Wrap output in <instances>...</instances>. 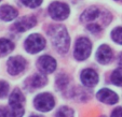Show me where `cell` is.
<instances>
[{
    "label": "cell",
    "instance_id": "6da1fadb",
    "mask_svg": "<svg viewBox=\"0 0 122 117\" xmlns=\"http://www.w3.org/2000/svg\"><path fill=\"white\" fill-rule=\"evenodd\" d=\"M49 36L51 37L52 44L55 50L61 54H65L69 48L70 39L64 26H53L49 30Z\"/></svg>",
    "mask_w": 122,
    "mask_h": 117
},
{
    "label": "cell",
    "instance_id": "7a4b0ae2",
    "mask_svg": "<svg viewBox=\"0 0 122 117\" xmlns=\"http://www.w3.org/2000/svg\"><path fill=\"white\" fill-rule=\"evenodd\" d=\"M92 51V43L88 38H79L75 45V57L77 60H85Z\"/></svg>",
    "mask_w": 122,
    "mask_h": 117
},
{
    "label": "cell",
    "instance_id": "3957f363",
    "mask_svg": "<svg viewBox=\"0 0 122 117\" xmlns=\"http://www.w3.org/2000/svg\"><path fill=\"white\" fill-rule=\"evenodd\" d=\"M34 105L40 112H49L55 105V100L53 96L49 92H43V94H38L34 99Z\"/></svg>",
    "mask_w": 122,
    "mask_h": 117
},
{
    "label": "cell",
    "instance_id": "277c9868",
    "mask_svg": "<svg viewBox=\"0 0 122 117\" xmlns=\"http://www.w3.org/2000/svg\"><path fill=\"white\" fill-rule=\"evenodd\" d=\"M46 47V40L38 33L30 35L25 41V50L30 54L39 53Z\"/></svg>",
    "mask_w": 122,
    "mask_h": 117
},
{
    "label": "cell",
    "instance_id": "5b68a950",
    "mask_svg": "<svg viewBox=\"0 0 122 117\" xmlns=\"http://www.w3.org/2000/svg\"><path fill=\"white\" fill-rule=\"evenodd\" d=\"M69 7L63 2H52L49 7V13L55 21H64L69 16Z\"/></svg>",
    "mask_w": 122,
    "mask_h": 117
},
{
    "label": "cell",
    "instance_id": "8992f818",
    "mask_svg": "<svg viewBox=\"0 0 122 117\" xmlns=\"http://www.w3.org/2000/svg\"><path fill=\"white\" fill-rule=\"evenodd\" d=\"M25 67H26V60L21 56H14V57L9 58V60H8L7 68H8V72L11 75L20 74L21 72L24 71Z\"/></svg>",
    "mask_w": 122,
    "mask_h": 117
},
{
    "label": "cell",
    "instance_id": "52a82bcc",
    "mask_svg": "<svg viewBox=\"0 0 122 117\" xmlns=\"http://www.w3.org/2000/svg\"><path fill=\"white\" fill-rule=\"evenodd\" d=\"M38 67L43 73H52L56 69V61L51 56L44 55L38 59Z\"/></svg>",
    "mask_w": 122,
    "mask_h": 117
},
{
    "label": "cell",
    "instance_id": "ba28073f",
    "mask_svg": "<svg viewBox=\"0 0 122 117\" xmlns=\"http://www.w3.org/2000/svg\"><path fill=\"white\" fill-rule=\"evenodd\" d=\"M96 98L99 101L104 102L106 104H115L118 102L119 97L116 92H113L112 90L108 89V88H103L96 94Z\"/></svg>",
    "mask_w": 122,
    "mask_h": 117
},
{
    "label": "cell",
    "instance_id": "9c48e42d",
    "mask_svg": "<svg viewBox=\"0 0 122 117\" xmlns=\"http://www.w3.org/2000/svg\"><path fill=\"white\" fill-rule=\"evenodd\" d=\"M36 24H37V21H36V18H35L34 16H24V17H22L20 21H17L14 24L13 29L15 31L23 32V31L30 29V28H32Z\"/></svg>",
    "mask_w": 122,
    "mask_h": 117
},
{
    "label": "cell",
    "instance_id": "30bf717a",
    "mask_svg": "<svg viewBox=\"0 0 122 117\" xmlns=\"http://www.w3.org/2000/svg\"><path fill=\"white\" fill-rule=\"evenodd\" d=\"M81 81L86 87H94L98 83V74L92 69H85L81 73Z\"/></svg>",
    "mask_w": 122,
    "mask_h": 117
},
{
    "label": "cell",
    "instance_id": "8fae6325",
    "mask_svg": "<svg viewBox=\"0 0 122 117\" xmlns=\"http://www.w3.org/2000/svg\"><path fill=\"white\" fill-rule=\"evenodd\" d=\"M112 59V50L108 45H101L96 52V60L102 64H107Z\"/></svg>",
    "mask_w": 122,
    "mask_h": 117
},
{
    "label": "cell",
    "instance_id": "7c38bea8",
    "mask_svg": "<svg viewBox=\"0 0 122 117\" xmlns=\"http://www.w3.org/2000/svg\"><path fill=\"white\" fill-rule=\"evenodd\" d=\"M17 17V10L11 5H2L0 8V18L5 22L13 21Z\"/></svg>",
    "mask_w": 122,
    "mask_h": 117
},
{
    "label": "cell",
    "instance_id": "4fadbf2b",
    "mask_svg": "<svg viewBox=\"0 0 122 117\" xmlns=\"http://www.w3.org/2000/svg\"><path fill=\"white\" fill-rule=\"evenodd\" d=\"M5 112V117H22L24 115L23 104H9Z\"/></svg>",
    "mask_w": 122,
    "mask_h": 117
},
{
    "label": "cell",
    "instance_id": "5bb4252c",
    "mask_svg": "<svg viewBox=\"0 0 122 117\" xmlns=\"http://www.w3.org/2000/svg\"><path fill=\"white\" fill-rule=\"evenodd\" d=\"M99 15V10L95 7H91L86 9L81 15V21L82 22H91L97 18Z\"/></svg>",
    "mask_w": 122,
    "mask_h": 117
},
{
    "label": "cell",
    "instance_id": "9a60e30c",
    "mask_svg": "<svg viewBox=\"0 0 122 117\" xmlns=\"http://www.w3.org/2000/svg\"><path fill=\"white\" fill-rule=\"evenodd\" d=\"M14 48V44L8 39H0V57L10 54Z\"/></svg>",
    "mask_w": 122,
    "mask_h": 117
},
{
    "label": "cell",
    "instance_id": "2e32d148",
    "mask_svg": "<svg viewBox=\"0 0 122 117\" xmlns=\"http://www.w3.org/2000/svg\"><path fill=\"white\" fill-rule=\"evenodd\" d=\"M32 88H40L46 84V77L43 74H35L29 80Z\"/></svg>",
    "mask_w": 122,
    "mask_h": 117
},
{
    "label": "cell",
    "instance_id": "e0dca14e",
    "mask_svg": "<svg viewBox=\"0 0 122 117\" xmlns=\"http://www.w3.org/2000/svg\"><path fill=\"white\" fill-rule=\"evenodd\" d=\"M24 102H25V98L21 90L19 89L14 90L9 98V104H23Z\"/></svg>",
    "mask_w": 122,
    "mask_h": 117
},
{
    "label": "cell",
    "instance_id": "ac0fdd59",
    "mask_svg": "<svg viewBox=\"0 0 122 117\" xmlns=\"http://www.w3.org/2000/svg\"><path fill=\"white\" fill-rule=\"evenodd\" d=\"M111 82L117 86H122V68L115 70L111 74Z\"/></svg>",
    "mask_w": 122,
    "mask_h": 117
},
{
    "label": "cell",
    "instance_id": "d6986e66",
    "mask_svg": "<svg viewBox=\"0 0 122 117\" xmlns=\"http://www.w3.org/2000/svg\"><path fill=\"white\" fill-rule=\"evenodd\" d=\"M56 117H74V111L68 106H63L57 111Z\"/></svg>",
    "mask_w": 122,
    "mask_h": 117
},
{
    "label": "cell",
    "instance_id": "ffe728a7",
    "mask_svg": "<svg viewBox=\"0 0 122 117\" xmlns=\"http://www.w3.org/2000/svg\"><path fill=\"white\" fill-rule=\"evenodd\" d=\"M111 38L118 44H122V27H117L111 32Z\"/></svg>",
    "mask_w": 122,
    "mask_h": 117
},
{
    "label": "cell",
    "instance_id": "44dd1931",
    "mask_svg": "<svg viewBox=\"0 0 122 117\" xmlns=\"http://www.w3.org/2000/svg\"><path fill=\"white\" fill-rule=\"evenodd\" d=\"M9 92V84L5 81H0V99L7 97Z\"/></svg>",
    "mask_w": 122,
    "mask_h": 117
},
{
    "label": "cell",
    "instance_id": "7402d4cb",
    "mask_svg": "<svg viewBox=\"0 0 122 117\" xmlns=\"http://www.w3.org/2000/svg\"><path fill=\"white\" fill-rule=\"evenodd\" d=\"M22 2L28 8H37L42 3V0H22Z\"/></svg>",
    "mask_w": 122,
    "mask_h": 117
},
{
    "label": "cell",
    "instance_id": "603a6c76",
    "mask_svg": "<svg viewBox=\"0 0 122 117\" xmlns=\"http://www.w3.org/2000/svg\"><path fill=\"white\" fill-rule=\"evenodd\" d=\"M67 80H68V78H67L65 75H58L57 80H56V84H57L58 88H64L65 86L67 85V83H68Z\"/></svg>",
    "mask_w": 122,
    "mask_h": 117
},
{
    "label": "cell",
    "instance_id": "cb8c5ba5",
    "mask_svg": "<svg viewBox=\"0 0 122 117\" xmlns=\"http://www.w3.org/2000/svg\"><path fill=\"white\" fill-rule=\"evenodd\" d=\"M88 29L90 30L91 32H93V33H97V32L101 31V27H99L97 24H91V25H89Z\"/></svg>",
    "mask_w": 122,
    "mask_h": 117
},
{
    "label": "cell",
    "instance_id": "d4e9b609",
    "mask_svg": "<svg viewBox=\"0 0 122 117\" xmlns=\"http://www.w3.org/2000/svg\"><path fill=\"white\" fill-rule=\"evenodd\" d=\"M111 117H122V108H117L112 111Z\"/></svg>",
    "mask_w": 122,
    "mask_h": 117
},
{
    "label": "cell",
    "instance_id": "484cf974",
    "mask_svg": "<svg viewBox=\"0 0 122 117\" xmlns=\"http://www.w3.org/2000/svg\"><path fill=\"white\" fill-rule=\"evenodd\" d=\"M0 117H5V108H0Z\"/></svg>",
    "mask_w": 122,
    "mask_h": 117
},
{
    "label": "cell",
    "instance_id": "4316f807",
    "mask_svg": "<svg viewBox=\"0 0 122 117\" xmlns=\"http://www.w3.org/2000/svg\"><path fill=\"white\" fill-rule=\"evenodd\" d=\"M119 64L122 67V53L120 54V56H119Z\"/></svg>",
    "mask_w": 122,
    "mask_h": 117
},
{
    "label": "cell",
    "instance_id": "83f0119b",
    "mask_svg": "<svg viewBox=\"0 0 122 117\" xmlns=\"http://www.w3.org/2000/svg\"><path fill=\"white\" fill-rule=\"evenodd\" d=\"M30 117H41V116H38V115H32V116H30Z\"/></svg>",
    "mask_w": 122,
    "mask_h": 117
},
{
    "label": "cell",
    "instance_id": "f1b7e54d",
    "mask_svg": "<svg viewBox=\"0 0 122 117\" xmlns=\"http://www.w3.org/2000/svg\"><path fill=\"white\" fill-rule=\"evenodd\" d=\"M116 1H122V0H116Z\"/></svg>",
    "mask_w": 122,
    "mask_h": 117
},
{
    "label": "cell",
    "instance_id": "f546056e",
    "mask_svg": "<svg viewBox=\"0 0 122 117\" xmlns=\"http://www.w3.org/2000/svg\"><path fill=\"white\" fill-rule=\"evenodd\" d=\"M0 1H1V0H0Z\"/></svg>",
    "mask_w": 122,
    "mask_h": 117
}]
</instances>
